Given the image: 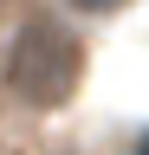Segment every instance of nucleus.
<instances>
[{
	"label": "nucleus",
	"mask_w": 149,
	"mask_h": 155,
	"mask_svg": "<svg viewBox=\"0 0 149 155\" xmlns=\"http://www.w3.org/2000/svg\"><path fill=\"white\" fill-rule=\"evenodd\" d=\"M78 71H84V45H78V32L65 26V19H26L20 39H13V52H7V84L20 104L32 110H59L71 91H78Z\"/></svg>",
	"instance_id": "obj_1"
},
{
	"label": "nucleus",
	"mask_w": 149,
	"mask_h": 155,
	"mask_svg": "<svg viewBox=\"0 0 149 155\" xmlns=\"http://www.w3.org/2000/svg\"><path fill=\"white\" fill-rule=\"evenodd\" d=\"M78 7H91V13H104V7H123V0H78Z\"/></svg>",
	"instance_id": "obj_2"
},
{
	"label": "nucleus",
	"mask_w": 149,
	"mask_h": 155,
	"mask_svg": "<svg viewBox=\"0 0 149 155\" xmlns=\"http://www.w3.org/2000/svg\"><path fill=\"white\" fill-rule=\"evenodd\" d=\"M143 155H149V149H143Z\"/></svg>",
	"instance_id": "obj_3"
}]
</instances>
